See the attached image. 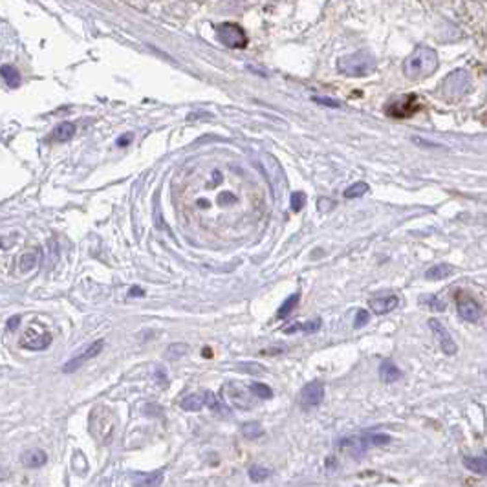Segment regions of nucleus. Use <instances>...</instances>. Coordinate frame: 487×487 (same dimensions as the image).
I'll return each instance as SVG.
<instances>
[{"label": "nucleus", "mask_w": 487, "mask_h": 487, "mask_svg": "<svg viewBox=\"0 0 487 487\" xmlns=\"http://www.w3.org/2000/svg\"><path fill=\"white\" fill-rule=\"evenodd\" d=\"M150 413H152V414H158V416H161V407H156V405H147V407H145V414H150Z\"/></svg>", "instance_id": "obj_38"}, {"label": "nucleus", "mask_w": 487, "mask_h": 487, "mask_svg": "<svg viewBox=\"0 0 487 487\" xmlns=\"http://www.w3.org/2000/svg\"><path fill=\"white\" fill-rule=\"evenodd\" d=\"M156 380H158V383H160L161 386L167 385V375L163 374V370H156Z\"/></svg>", "instance_id": "obj_37"}, {"label": "nucleus", "mask_w": 487, "mask_h": 487, "mask_svg": "<svg viewBox=\"0 0 487 487\" xmlns=\"http://www.w3.org/2000/svg\"><path fill=\"white\" fill-rule=\"evenodd\" d=\"M370 321V313L366 310H359L358 315H355V321H353V327L355 328H363L366 327Z\"/></svg>", "instance_id": "obj_32"}, {"label": "nucleus", "mask_w": 487, "mask_h": 487, "mask_svg": "<svg viewBox=\"0 0 487 487\" xmlns=\"http://www.w3.org/2000/svg\"><path fill=\"white\" fill-rule=\"evenodd\" d=\"M299 402L304 408L319 407L324 402V386H322L321 381H311V383L302 386V391L299 394Z\"/></svg>", "instance_id": "obj_9"}, {"label": "nucleus", "mask_w": 487, "mask_h": 487, "mask_svg": "<svg viewBox=\"0 0 487 487\" xmlns=\"http://www.w3.org/2000/svg\"><path fill=\"white\" fill-rule=\"evenodd\" d=\"M41 255H43L41 247L28 249V251H24L21 257H19L17 268L21 269V273H30V271H33V269L39 266V262H41Z\"/></svg>", "instance_id": "obj_12"}, {"label": "nucleus", "mask_w": 487, "mask_h": 487, "mask_svg": "<svg viewBox=\"0 0 487 487\" xmlns=\"http://www.w3.org/2000/svg\"><path fill=\"white\" fill-rule=\"evenodd\" d=\"M366 447H369V445H366L363 436H361V438H346L341 442V450L346 453L348 456H352V458H361V456L364 455Z\"/></svg>", "instance_id": "obj_14"}, {"label": "nucleus", "mask_w": 487, "mask_h": 487, "mask_svg": "<svg viewBox=\"0 0 487 487\" xmlns=\"http://www.w3.org/2000/svg\"><path fill=\"white\" fill-rule=\"evenodd\" d=\"M103 346H105V341H103V339H99V341H94L92 344H88V346H86L83 352L77 353L75 358L70 359L68 363L63 366V372H65V374H72V372H75V370H79L81 366L86 363V361H90L92 358L99 355L103 350Z\"/></svg>", "instance_id": "obj_8"}, {"label": "nucleus", "mask_w": 487, "mask_h": 487, "mask_svg": "<svg viewBox=\"0 0 487 487\" xmlns=\"http://www.w3.org/2000/svg\"><path fill=\"white\" fill-rule=\"evenodd\" d=\"M380 377L383 383H394L402 377V370L397 369L396 363L392 359H385L380 364Z\"/></svg>", "instance_id": "obj_15"}, {"label": "nucleus", "mask_w": 487, "mask_h": 487, "mask_svg": "<svg viewBox=\"0 0 487 487\" xmlns=\"http://www.w3.org/2000/svg\"><path fill=\"white\" fill-rule=\"evenodd\" d=\"M321 328V319H315V321L304 322V324H291L288 327L284 332L286 333H295V332H302V333H313Z\"/></svg>", "instance_id": "obj_24"}, {"label": "nucleus", "mask_w": 487, "mask_h": 487, "mask_svg": "<svg viewBox=\"0 0 487 487\" xmlns=\"http://www.w3.org/2000/svg\"><path fill=\"white\" fill-rule=\"evenodd\" d=\"M22 464L30 467V469H37V467H43L44 464H46V455H44V450L41 449L26 450V453L22 455Z\"/></svg>", "instance_id": "obj_16"}, {"label": "nucleus", "mask_w": 487, "mask_h": 487, "mask_svg": "<svg viewBox=\"0 0 487 487\" xmlns=\"http://www.w3.org/2000/svg\"><path fill=\"white\" fill-rule=\"evenodd\" d=\"M19 322H21V317H19V315L10 317V319H8V324H6V327L10 328V330H15V328L19 327Z\"/></svg>", "instance_id": "obj_36"}, {"label": "nucleus", "mask_w": 487, "mask_h": 487, "mask_svg": "<svg viewBox=\"0 0 487 487\" xmlns=\"http://www.w3.org/2000/svg\"><path fill=\"white\" fill-rule=\"evenodd\" d=\"M338 68L341 74L348 75V77H364V75L372 74V70L375 68V61L369 52H355V54L344 55L343 59H339Z\"/></svg>", "instance_id": "obj_2"}, {"label": "nucleus", "mask_w": 487, "mask_h": 487, "mask_svg": "<svg viewBox=\"0 0 487 487\" xmlns=\"http://www.w3.org/2000/svg\"><path fill=\"white\" fill-rule=\"evenodd\" d=\"M422 304L428 306V308H431V310H434V311H444L445 308H447L444 300L438 299L436 295H428V297H423Z\"/></svg>", "instance_id": "obj_29"}, {"label": "nucleus", "mask_w": 487, "mask_h": 487, "mask_svg": "<svg viewBox=\"0 0 487 487\" xmlns=\"http://www.w3.org/2000/svg\"><path fill=\"white\" fill-rule=\"evenodd\" d=\"M464 466L469 469V471L477 473V475H482L486 477L487 475V458L486 455L478 456V458H471V456H464Z\"/></svg>", "instance_id": "obj_18"}, {"label": "nucleus", "mask_w": 487, "mask_h": 487, "mask_svg": "<svg viewBox=\"0 0 487 487\" xmlns=\"http://www.w3.org/2000/svg\"><path fill=\"white\" fill-rule=\"evenodd\" d=\"M216 37L227 48H244L247 44V35L244 33V30L233 22H225V24L216 26Z\"/></svg>", "instance_id": "obj_5"}, {"label": "nucleus", "mask_w": 487, "mask_h": 487, "mask_svg": "<svg viewBox=\"0 0 487 487\" xmlns=\"http://www.w3.org/2000/svg\"><path fill=\"white\" fill-rule=\"evenodd\" d=\"M75 134V125L70 123V121H65V123L57 125L54 129V132L50 134V139L54 141H68V139L74 138Z\"/></svg>", "instance_id": "obj_17"}, {"label": "nucleus", "mask_w": 487, "mask_h": 487, "mask_svg": "<svg viewBox=\"0 0 487 487\" xmlns=\"http://www.w3.org/2000/svg\"><path fill=\"white\" fill-rule=\"evenodd\" d=\"M366 445H386L391 442V436H386L383 433H372V434H364L363 436Z\"/></svg>", "instance_id": "obj_28"}, {"label": "nucleus", "mask_w": 487, "mask_h": 487, "mask_svg": "<svg viewBox=\"0 0 487 487\" xmlns=\"http://www.w3.org/2000/svg\"><path fill=\"white\" fill-rule=\"evenodd\" d=\"M417 112V97L414 94H408V96L402 97V99H396L392 101L388 107H386V114L392 116V118H411L413 114Z\"/></svg>", "instance_id": "obj_11"}, {"label": "nucleus", "mask_w": 487, "mask_h": 487, "mask_svg": "<svg viewBox=\"0 0 487 487\" xmlns=\"http://www.w3.org/2000/svg\"><path fill=\"white\" fill-rule=\"evenodd\" d=\"M453 273H455V269L450 268L449 264H436V266L428 269L425 277H427L428 280H445V278H449Z\"/></svg>", "instance_id": "obj_19"}, {"label": "nucleus", "mask_w": 487, "mask_h": 487, "mask_svg": "<svg viewBox=\"0 0 487 487\" xmlns=\"http://www.w3.org/2000/svg\"><path fill=\"white\" fill-rule=\"evenodd\" d=\"M0 75H2V79L6 81V85L10 86V88H17V86L21 85V74L17 72L15 66L4 65L0 68Z\"/></svg>", "instance_id": "obj_21"}, {"label": "nucleus", "mask_w": 487, "mask_h": 487, "mask_svg": "<svg viewBox=\"0 0 487 487\" xmlns=\"http://www.w3.org/2000/svg\"><path fill=\"white\" fill-rule=\"evenodd\" d=\"M370 191V185L366 182H355L344 191V198H358Z\"/></svg>", "instance_id": "obj_26"}, {"label": "nucleus", "mask_w": 487, "mask_h": 487, "mask_svg": "<svg viewBox=\"0 0 487 487\" xmlns=\"http://www.w3.org/2000/svg\"><path fill=\"white\" fill-rule=\"evenodd\" d=\"M456 310H458V315L467 322H477L482 315V308L478 304V300L467 291L456 293Z\"/></svg>", "instance_id": "obj_6"}, {"label": "nucleus", "mask_w": 487, "mask_h": 487, "mask_svg": "<svg viewBox=\"0 0 487 487\" xmlns=\"http://www.w3.org/2000/svg\"><path fill=\"white\" fill-rule=\"evenodd\" d=\"M400 304V299L396 295H388V297H377V299H370V308L375 315H385L391 313L392 310H396Z\"/></svg>", "instance_id": "obj_13"}, {"label": "nucleus", "mask_w": 487, "mask_h": 487, "mask_svg": "<svg viewBox=\"0 0 487 487\" xmlns=\"http://www.w3.org/2000/svg\"><path fill=\"white\" fill-rule=\"evenodd\" d=\"M204 394H191L182 400V408L187 413H198L204 408Z\"/></svg>", "instance_id": "obj_20"}, {"label": "nucleus", "mask_w": 487, "mask_h": 487, "mask_svg": "<svg viewBox=\"0 0 487 487\" xmlns=\"http://www.w3.org/2000/svg\"><path fill=\"white\" fill-rule=\"evenodd\" d=\"M471 88V77L464 70H456L442 83V97L447 101H456L469 92Z\"/></svg>", "instance_id": "obj_4"}, {"label": "nucleus", "mask_w": 487, "mask_h": 487, "mask_svg": "<svg viewBox=\"0 0 487 487\" xmlns=\"http://www.w3.org/2000/svg\"><path fill=\"white\" fill-rule=\"evenodd\" d=\"M130 141H132V134L121 136V139H118V147H125V145H129Z\"/></svg>", "instance_id": "obj_39"}, {"label": "nucleus", "mask_w": 487, "mask_h": 487, "mask_svg": "<svg viewBox=\"0 0 487 487\" xmlns=\"http://www.w3.org/2000/svg\"><path fill=\"white\" fill-rule=\"evenodd\" d=\"M204 403L211 411H218V400H216V394H213V392H205Z\"/></svg>", "instance_id": "obj_33"}, {"label": "nucleus", "mask_w": 487, "mask_h": 487, "mask_svg": "<svg viewBox=\"0 0 487 487\" xmlns=\"http://www.w3.org/2000/svg\"><path fill=\"white\" fill-rule=\"evenodd\" d=\"M317 103H321V105H327V107H332V108H338L339 103L333 101V99H327V97H315Z\"/></svg>", "instance_id": "obj_35"}, {"label": "nucleus", "mask_w": 487, "mask_h": 487, "mask_svg": "<svg viewBox=\"0 0 487 487\" xmlns=\"http://www.w3.org/2000/svg\"><path fill=\"white\" fill-rule=\"evenodd\" d=\"M428 328L433 330L434 338H436V343L439 344V348H442V352H444L445 355H455V353L458 352V346H456L455 339L450 338L449 330H447L438 319H431V321H428Z\"/></svg>", "instance_id": "obj_10"}, {"label": "nucleus", "mask_w": 487, "mask_h": 487, "mask_svg": "<svg viewBox=\"0 0 487 487\" xmlns=\"http://www.w3.org/2000/svg\"><path fill=\"white\" fill-rule=\"evenodd\" d=\"M269 475H271V473H269V469H266V467H262V466H253L251 469H249V477H251V480H255V482L266 480Z\"/></svg>", "instance_id": "obj_30"}, {"label": "nucleus", "mask_w": 487, "mask_h": 487, "mask_svg": "<svg viewBox=\"0 0 487 487\" xmlns=\"http://www.w3.org/2000/svg\"><path fill=\"white\" fill-rule=\"evenodd\" d=\"M242 436L247 439H258L264 436V428L258 422H247L242 425Z\"/></svg>", "instance_id": "obj_22"}, {"label": "nucleus", "mask_w": 487, "mask_h": 487, "mask_svg": "<svg viewBox=\"0 0 487 487\" xmlns=\"http://www.w3.org/2000/svg\"><path fill=\"white\" fill-rule=\"evenodd\" d=\"M114 427H116V422H114V414L105 407H97L92 411L90 414V431L94 434V438L101 444H108L112 439L114 434Z\"/></svg>", "instance_id": "obj_3"}, {"label": "nucleus", "mask_w": 487, "mask_h": 487, "mask_svg": "<svg viewBox=\"0 0 487 487\" xmlns=\"http://www.w3.org/2000/svg\"><path fill=\"white\" fill-rule=\"evenodd\" d=\"M333 205H335V202H332V200H328V198H319V202H317V209H319V211H322V213L330 211Z\"/></svg>", "instance_id": "obj_34"}, {"label": "nucleus", "mask_w": 487, "mask_h": 487, "mask_svg": "<svg viewBox=\"0 0 487 487\" xmlns=\"http://www.w3.org/2000/svg\"><path fill=\"white\" fill-rule=\"evenodd\" d=\"M304 204H306L304 193H293L291 196H289V207H291V211H295V213H299L300 209L304 207Z\"/></svg>", "instance_id": "obj_31"}, {"label": "nucleus", "mask_w": 487, "mask_h": 487, "mask_svg": "<svg viewBox=\"0 0 487 487\" xmlns=\"http://www.w3.org/2000/svg\"><path fill=\"white\" fill-rule=\"evenodd\" d=\"M50 343H52V333L39 332L37 328H28L26 332L21 335V339H19V346L24 348V350H32V352L46 350Z\"/></svg>", "instance_id": "obj_7"}, {"label": "nucleus", "mask_w": 487, "mask_h": 487, "mask_svg": "<svg viewBox=\"0 0 487 487\" xmlns=\"http://www.w3.org/2000/svg\"><path fill=\"white\" fill-rule=\"evenodd\" d=\"M299 299H300L299 293L289 295L288 299L284 300V304L278 308V311H277L278 319H286V317H288L289 313L295 310V308H297V304H299Z\"/></svg>", "instance_id": "obj_23"}, {"label": "nucleus", "mask_w": 487, "mask_h": 487, "mask_svg": "<svg viewBox=\"0 0 487 487\" xmlns=\"http://www.w3.org/2000/svg\"><path fill=\"white\" fill-rule=\"evenodd\" d=\"M145 295V291L141 288H130V291H129V297H143Z\"/></svg>", "instance_id": "obj_40"}, {"label": "nucleus", "mask_w": 487, "mask_h": 487, "mask_svg": "<svg viewBox=\"0 0 487 487\" xmlns=\"http://www.w3.org/2000/svg\"><path fill=\"white\" fill-rule=\"evenodd\" d=\"M187 352H189V346L185 343H172L167 346L165 358L171 359V361H176V359L183 358Z\"/></svg>", "instance_id": "obj_25"}, {"label": "nucleus", "mask_w": 487, "mask_h": 487, "mask_svg": "<svg viewBox=\"0 0 487 487\" xmlns=\"http://www.w3.org/2000/svg\"><path fill=\"white\" fill-rule=\"evenodd\" d=\"M438 68V55L433 48L419 46L403 63V72L411 81H419L434 74Z\"/></svg>", "instance_id": "obj_1"}, {"label": "nucleus", "mask_w": 487, "mask_h": 487, "mask_svg": "<svg viewBox=\"0 0 487 487\" xmlns=\"http://www.w3.org/2000/svg\"><path fill=\"white\" fill-rule=\"evenodd\" d=\"M249 392H251V394H255L258 400H269V397L273 396V392H271V388H269L268 385H264V383H257V381L249 385Z\"/></svg>", "instance_id": "obj_27"}]
</instances>
